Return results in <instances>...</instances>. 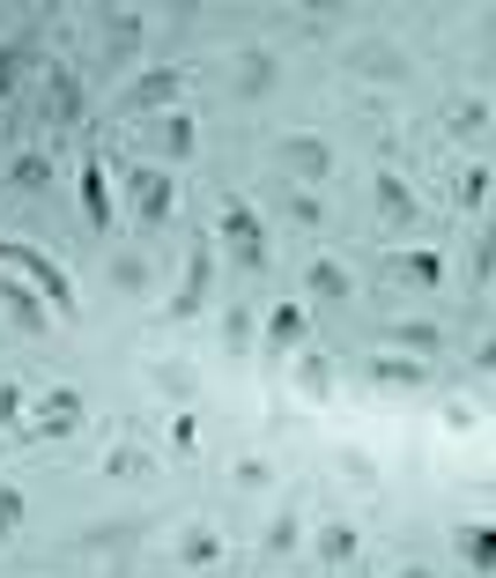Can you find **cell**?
I'll return each mask as SVG.
<instances>
[{
    "label": "cell",
    "mask_w": 496,
    "mask_h": 578,
    "mask_svg": "<svg viewBox=\"0 0 496 578\" xmlns=\"http://www.w3.org/2000/svg\"><path fill=\"white\" fill-rule=\"evenodd\" d=\"M75 112H82V83H75L67 67H52V75H44V120H52V126H67Z\"/></svg>",
    "instance_id": "9c48e42d"
},
{
    "label": "cell",
    "mask_w": 496,
    "mask_h": 578,
    "mask_svg": "<svg viewBox=\"0 0 496 578\" xmlns=\"http://www.w3.org/2000/svg\"><path fill=\"white\" fill-rule=\"evenodd\" d=\"M296 541H304V527H296V512H275V519H267V549L282 556V549H296Z\"/></svg>",
    "instance_id": "cb8c5ba5"
},
{
    "label": "cell",
    "mask_w": 496,
    "mask_h": 578,
    "mask_svg": "<svg viewBox=\"0 0 496 578\" xmlns=\"http://www.w3.org/2000/svg\"><path fill=\"white\" fill-rule=\"evenodd\" d=\"M459 549H467V564H474V571L489 578V564H496V541H489V527H467V535H459Z\"/></svg>",
    "instance_id": "44dd1931"
},
{
    "label": "cell",
    "mask_w": 496,
    "mask_h": 578,
    "mask_svg": "<svg viewBox=\"0 0 496 578\" xmlns=\"http://www.w3.org/2000/svg\"><path fill=\"white\" fill-rule=\"evenodd\" d=\"M296 386H304L311 401H319V393H333V364H327V356H296Z\"/></svg>",
    "instance_id": "d6986e66"
},
{
    "label": "cell",
    "mask_w": 496,
    "mask_h": 578,
    "mask_svg": "<svg viewBox=\"0 0 496 578\" xmlns=\"http://www.w3.org/2000/svg\"><path fill=\"white\" fill-rule=\"evenodd\" d=\"M104 475H141V453L119 445V453H104Z\"/></svg>",
    "instance_id": "1f68e13d"
},
{
    "label": "cell",
    "mask_w": 496,
    "mask_h": 578,
    "mask_svg": "<svg viewBox=\"0 0 496 578\" xmlns=\"http://www.w3.org/2000/svg\"><path fill=\"white\" fill-rule=\"evenodd\" d=\"M385 341H393V349H415V364H422V349H437L445 334L430 327V319H400V327H385Z\"/></svg>",
    "instance_id": "9a60e30c"
},
{
    "label": "cell",
    "mask_w": 496,
    "mask_h": 578,
    "mask_svg": "<svg viewBox=\"0 0 496 578\" xmlns=\"http://www.w3.org/2000/svg\"><path fill=\"white\" fill-rule=\"evenodd\" d=\"M238 490H267V460H245V467H238Z\"/></svg>",
    "instance_id": "d6a6232c"
},
{
    "label": "cell",
    "mask_w": 496,
    "mask_h": 578,
    "mask_svg": "<svg viewBox=\"0 0 496 578\" xmlns=\"http://www.w3.org/2000/svg\"><path fill=\"white\" fill-rule=\"evenodd\" d=\"M222 252H230L245 275H259V267H267V238H259V215H252L245 201L222 208Z\"/></svg>",
    "instance_id": "7a4b0ae2"
},
{
    "label": "cell",
    "mask_w": 496,
    "mask_h": 578,
    "mask_svg": "<svg viewBox=\"0 0 496 578\" xmlns=\"http://www.w3.org/2000/svg\"><path fill=\"white\" fill-rule=\"evenodd\" d=\"M178 556H186V564H215V556H222V541L207 535V527H193V535L178 541Z\"/></svg>",
    "instance_id": "603a6c76"
},
{
    "label": "cell",
    "mask_w": 496,
    "mask_h": 578,
    "mask_svg": "<svg viewBox=\"0 0 496 578\" xmlns=\"http://www.w3.org/2000/svg\"><path fill=\"white\" fill-rule=\"evenodd\" d=\"M38 67V30H23V38L0 45V97H15V83Z\"/></svg>",
    "instance_id": "ba28073f"
},
{
    "label": "cell",
    "mask_w": 496,
    "mask_h": 578,
    "mask_svg": "<svg viewBox=\"0 0 496 578\" xmlns=\"http://www.w3.org/2000/svg\"><path fill=\"white\" fill-rule=\"evenodd\" d=\"M304 282H311V297H327V304H341V297H348V275H341L333 260H311V275H304Z\"/></svg>",
    "instance_id": "e0dca14e"
},
{
    "label": "cell",
    "mask_w": 496,
    "mask_h": 578,
    "mask_svg": "<svg viewBox=\"0 0 496 578\" xmlns=\"http://www.w3.org/2000/svg\"><path fill=\"white\" fill-rule=\"evenodd\" d=\"M141 104H178V67H156L126 89V112H141Z\"/></svg>",
    "instance_id": "4fadbf2b"
},
{
    "label": "cell",
    "mask_w": 496,
    "mask_h": 578,
    "mask_svg": "<svg viewBox=\"0 0 496 578\" xmlns=\"http://www.w3.org/2000/svg\"><path fill=\"white\" fill-rule=\"evenodd\" d=\"M15 186H23V193H44V186H52V164H44V156H23V164H15Z\"/></svg>",
    "instance_id": "4316f807"
},
{
    "label": "cell",
    "mask_w": 496,
    "mask_h": 578,
    "mask_svg": "<svg viewBox=\"0 0 496 578\" xmlns=\"http://www.w3.org/2000/svg\"><path fill=\"white\" fill-rule=\"evenodd\" d=\"M371 378H378V386H408V393H415V386H422V364H415V356H371Z\"/></svg>",
    "instance_id": "2e32d148"
},
{
    "label": "cell",
    "mask_w": 496,
    "mask_h": 578,
    "mask_svg": "<svg viewBox=\"0 0 496 578\" xmlns=\"http://www.w3.org/2000/svg\"><path fill=\"white\" fill-rule=\"evenodd\" d=\"M222 341H230V349H252V312H245V304L222 319Z\"/></svg>",
    "instance_id": "f1b7e54d"
},
{
    "label": "cell",
    "mask_w": 496,
    "mask_h": 578,
    "mask_svg": "<svg viewBox=\"0 0 496 578\" xmlns=\"http://www.w3.org/2000/svg\"><path fill=\"white\" fill-rule=\"evenodd\" d=\"M290 223H296V230H319L327 215H319V201H311V193H290Z\"/></svg>",
    "instance_id": "83f0119b"
},
{
    "label": "cell",
    "mask_w": 496,
    "mask_h": 578,
    "mask_svg": "<svg viewBox=\"0 0 496 578\" xmlns=\"http://www.w3.org/2000/svg\"><path fill=\"white\" fill-rule=\"evenodd\" d=\"M348 67L371 75V83H408V52L400 45H364V52H348Z\"/></svg>",
    "instance_id": "5b68a950"
},
{
    "label": "cell",
    "mask_w": 496,
    "mask_h": 578,
    "mask_svg": "<svg viewBox=\"0 0 496 578\" xmlns=\"http://www.w3.org/2000/svg\"><path fill=\"white\" fill-rule=\"evenodd\" d=\"M15 267H23V275H30V289H44V297H52L60 312H75V289H67V275H60V267H52L44 252H15Z\"/></svg>",
    "instance_id": "8992f818"
},
{
    "label": "cell",
    "mask_w": 496,
    "mask_h": 578,
    "mask_svg": "<svg viewBox=\"0 0 496 578\" xmlns=\"http://www.w3.org/2000/svg\"><path fill=\"white\" fill-rule=\"evenodd\" d=\"M459 201H467V208L489 201V171H467V178H459Z\"/></svg>",
    "instance_id": "4dcf8cb0"
},
{
    "label": "cell",
    "mask_w": 496,
    "mask_h": 578,
    "mask_svg": "<svg viewBox=\"0 0 496 578\" xmlns=\"http://www.w3.org/2000/svg\"><path fill=\"white\" fill-rule=\"evenodd\" d=\"M482 126H489V104H482V97H474V104H453V134H459V141L482 134Z\"/></svg>",
    "instance_id": "484cf974"
},
{
    "label": "cell",
    "mask_w": 496,
    "mask_h": 578,
    "mask_svg": "<svg viewBox=\"0 0 496 578\" xmlns=\"http://www.w3.org/2000/svg\"><path fill=\"white\" fill-rule=\"evenodd\" d=\"M75 423H82V393H75V386H52V393L38 401V430L60 438V430H75Z\"/></svg>",
    "instance_id": "52a82bcc"
},
{
    "label": "cell",
    "mask_w": 496,
    "mask_h": 578,
    "mask_svg": "<svg viewBox=\"0 0 496 578\" xmlns=\"http://www.w3.org/2000/svg\"><path fill=\"white\" fill-rule=\"evenodd\" d=\"M378 215H385L393 230H415V193L393 178V171H378Z\"/></svg>",
    "instance_id": "8fae6325"
},
{
    "label": "cell",
    "mask_w": 496,
    "mask_h": 578,
    "mask_svg": "<svg viewBox=\"0 0 496 578\" xmlns=\"http://www.w3.org/2000/svg\"><path fill=\"white\" fill-rule=\"evenodd\" d=\"M0 312L15 319L23 334H44V304H38V289H23V282H0Z\"/></svg>",
    "instance_id": "7c38bea8"
},
{
    "label": "cell",
    "mask_w": 496,
    "mask_h": 578,
    "mask_svg": "<svg viewBox=\"0 0 496 578\" xmlns=\"http://www.w3.org/2000/svg\"><path fill=\"white\" fill-rule=\"evenodd\" d=\"M267 341H275V349H290V341H304V312H296V304H282V312H267Z\"/></svg>",
    "instance_id": "ffe728a7"
},
{
    "label": "cell",
    "mask_w": 496,
    "mask_h": 578,
    "mask_svg": "<svg viewBox=\"0 0 496 578\" xmlns=\"http://www.w3.org/2000/svg\"><path fill=\"white\" fill-rule=\"evenodd\" d=\"M156 393H164V401H178V409H193V393H201L193 364H156Z\"/></svg>",
    "instance_id": "5bb4252c"
},
{
    "label": "cell",
    "mask_w": 496,
    "mask_h": 578,
    "mask_svg": "<svg viewBox=\"0 0 496 578\" xmlns=\"http://www.w3.org/2000/svg\"><path fill=\"white\" fill-rule=\"evenodd\" d=\"M156 134H164V149H170V164H186V156H193V120H186V112H170L164 126H156Z\"/></svg>",
    "instance_id": "ac0fdd59"
},
{
    "label": "cell",
    "mask_w": 496,
    "mask_h": 578,
    "mask_svg": "<svg viewBox=\"0 0 496 578\" xmlns=\"http://www.w3.org/2000/svg\"><path fill=\"white\" fill-rule=\"evenodd\" d=\"M385 275H393V282H415V289H437L445 282V260H437V252H393Z\"/></svg>",
    "instance_id": "30bf717a"
},
{
    "label": "cell",
    "mask_w": 496,
    "mask_h": 578,
    "mask_svg": "<svg viewBox=\"0 0 496 578\" xmlns=\"http://www.w3.org/2000/svg\"><path fill=\"white\" fill-rule=\"evenodd\" d=\"M126 193H133V215H141V230H164L170 208H178V186H170V171H149V164L126 171Z\"/></svg>",
    "instance_id": "6da1fadb"
},
{
    "label": "cell",
    "mask_w": 496,
    "mask_h": 578,
    "mask_svg": "<svg viewBox=\"0 0 496 578\" xmlns=\"http://www.w3.org/2000/svg\"><path fill=\"white\" fill-rule=\"evenodd\" d=\"M23 527V490H0V541Z\"/></svg>",
    "instance_id": "f546056e"
},
{
    "label": "cell",
    "mask_w": 496,
    "mask_h": 578,
    "mask_svg": "<svg viewBox=\"0 0 496 578\" xmlns=\"http://www.w3.org/2000/svg\"><path fill=\"white\" fill-rule=\"evenodd\" d=\"M282 164H290L304 186H319V178L333 171V141H319V134H290V141H282Z\"/></svg>",
    "instance_id": "277c9868"
},
{
    "label": "cell",
    "mask_w": 496,
    "mask_h": 578,
    "mask_svg": "<svg viewBox=\"0 0 496 578\" xmlns=\"http://www.w3.org/2000/svg\"><path fill=\"white\" fill-rule=\"evenodd\" d=\"M319 556H327V564H348V556H356V527H327V535H319Z\"/></svg>",
    "instance_id": "d4e9b609"
},
{
    "label": "cell",
    "mask_w": 496,
    "mask_h": 578,
    "mask_svg": "<svg viewBox=\"0 0 496 578\" xmlns=\"http://www.w3.org/2000/svg\"><path fill=\"white\" fill-rule=\"evenodd\" d=\"M207 289H215V246H193L186 252V282H178V297H170V319H193V312H201L207 304Z\"/></svg>",
    "instance_id": "3957f363"
},
{
    "label": "cell",
    "mask_w": 496,
    "mask_h": 578,
    "mask_svg": "<svg viewBox=\"0 0 496 578\" xmlns=\"http://www.w3.org/2000/svg\"><path fill=\"white\" fill-rule=\"evenodd\" d=\"M82 201H89V223L104 230V223H112V201H104V171H82Z\"/></svg>",
    "instance_id": "7402d4cb"
}]
</instances>
